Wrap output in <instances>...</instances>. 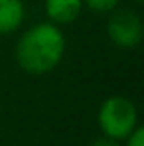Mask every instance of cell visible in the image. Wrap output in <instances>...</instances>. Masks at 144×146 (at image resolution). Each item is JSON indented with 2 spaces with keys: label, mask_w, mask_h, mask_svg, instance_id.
I'll return each mask as SVG.
<instances>
[{
  "label": "cell",
  "mask_w": 144,
  "mask_h": 146,
  "mask_svg": "<svg viewBox=\"0 0 144 146\" xmlns=\"http://www.w3.org/2000/svg\"><path fill=\"white\" fill-rule=\"evenodd\" d=\"M26 18L24 0H0V36L14 34Z\"/></svg>",
  "instance_id": "5"
},
{
  "label": "cell",
  "mask_w": 144,
  "mask_h": 146,
  "mask_svg": "<svg viewBox=\"0 0 144 146\" xmlns=\"http://www.w3.org/2000/svg\"><path fill=\"white\" fill-rule=\"evenodd\" d=\"M89 146H120L119 140H113L109 136H101V138H95Z\"/></svg>",
  "instance_id": "8"
},
{
  "label": "cell",
  "mask_w": 144,
  "mask_h": 146,
  "mask_svg": "<svg viewBox=\"0 0 144 146\" xmlns=\"http://www.w3.org/2000/svg\"><path fill=\"white\" fill-rule=\"evenodd\" d=\"M83 0H46L44 12L48 16V22L55 26H69L81 18L83 12Z\"/></svg>",
  "instance_id": "4"
},
{
  "label": "cell",
  "mask_w": 144,
  "mask_h": 146,
  "mask_svg": "<svg viewBox=\"0 0 144 146\" xmlns=\"http://www.w3.org/2000/svg\"><path fill=\"white\" fill-rule=\"evenodd\" d=\"M124 140H126V146H144V128L138 124Z\"/></svg>",
  "instance_id": "7"
},
{
  "label": "cell",
  "mask_w": 144,
  "mask_h": 146,
  "mask_svg": "<svg viewBox=\"0 0 144 146\" xmlns=\"http://www.w3.org/2000/svg\"><path fill=\"white\" fill-rule=\"evenodd\" d=\"M65 48L67 42L65 34L61 32V26L40 22L28 28L18 38L14 57L22 71L30 75H46L61 63Z\"/></svg>",
  "instance_id": "1"
},
{
  "label": "cell",
  "mask_w": 144,
  "mask_h": 146,
  "mask_svg": "<svg viewBox=\"0 0 144 146\" xmlns=\"http://www.w3.org/2000/svg\"><path fill=\"white\" fill-rule=\"evenodd\" d=\"M119 4L120 0H83V6L95 14H111Z\"/></svg>",
  "instance_id": "6"
},
{
  "label": "cell",
  "mask_w": 144,
  "mask_h": 146,
  "mask_svg": "<svg viewBox=\"0 0 144 146\" xmlns=\"http://www.w3.org/2000/svg\"><path fill=\"white\" fill-rule=\"evenodd\" d=\"M132 2H136V4H142L144 0H132Z\"/></svg>",
  "instance_id": "9"
},
{
  "label": "cell",
  "mask_w": 144,
  "mask_h": 146,
  "mask_svg": "<svg viewBox=\"0 0 144 146\" xmlns=\"http://www.w3.org/2000/svg\"><path fill=\"white\" fill-rule=\"evenodd\" d=\"M107 36L120 49H134L144 36L142 18L130 8H115L107 20Z\"/></svg>",
  "instance_id": "3"
},
{
  "label": "cell",
  "mask_w": 144,
  "mask_h": 146,
  "mask_svg": "<svg viewBox=\"0 0 144 146\" xmlns=\"http://www.w3.org/2000/svg\"><path fill=\"white\" fill-rule=\"evenodd\" d=\"M97 124L103 136L120 142L138 126L136 105L124 95H111L101 103L97 111Z\"/></svg>",
  "instance_id": "2"
}]
</instances>
